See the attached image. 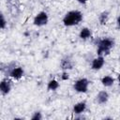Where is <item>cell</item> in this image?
Here are the masks:
<instances>
[{"instance_id":"1","label":"cell","mask_w":120,"mask_h":120,"mask_svg":"<svg viewBox=\"0 0 120 120\" xmlns=\"http://www.w3.org/2000/svg\"><path fill=\"white\" fill-rule=\"evenodd\" d=\"M83 19V15L80 10H70L67 12L63 18V24L67 27L79 24Z\"/></svg>"},{"instance_id":"2","label":"cell","mask_w":120,"mask_h":120,"mask_svg":"<svg viewBox=\"0 0 120 120\" xmlns=\"http://www.w3.org/2000/svg\"><path fill=\"white\" fill-rule=\"evenodd\" d=\"M114 44V39L112 38H103L98 39L97 42V54L102 56L109 54Z\"/></svg>"},{"instance_id":"3","label":"cell","mask_w":120,"mask_h":120,"mask_svg":"<svg viewBox=\"0 0 120 120\" xmlns=\"http://www.w3.org/2000/svg\"><path fill=\"white\" fill-rule=\"evenodd\" d=\"M89 80L86 78H81L79 80H77L74 84H73V88L76 92L78 93H86L88 90V86H89Z\"/></svg>"},{"instance_id":"4","label":"cell","mask_w":120,"mask_h":120,"mask_svg":"<svg viewBox=\"0 0 120 120\" xmlns=\"http://www.w3.org/2000/svg\"><path fill=\"white\" fill-rule=\"evenodd\" d=\"M49 22V16H48V13L45 12V11H40L38 12L35 17H34V20H33V23L34 25L36 26H44L48 23Z\"/></svg>"},{"instance_id":"5","label":"cell","mask_w":120,"mask_h":120,"mask_svg":"<svg viewBox=\"0 0 120 120\" xmlns=\"http://www.w3.org/2000/svg\"><path fill=\"white\" fill-rule=\"evenodd\" d=\"M8 76H10L14 80H20L24 75V70L22 67H16L14 66L8 73Z\"/></svg>"},{"instance_id":"6","label":"cell","mask_w":120,"mask_h":120,"mask_svg":"<svg viewBox=\"0 0 120 120\" xmlns=\"http://www.w3.org/2000/svg\"><path fill=\"white\" fill-rule=\"evenodd\" d=\"M105 64V59L104 56L102 55H98V57L94 58L91 62V69L93 70H99L103 68Z\"/></svg>"},{"instance_id":"7","label":"cell","mask_w":120,"mask_h":120,"mask_svg":"<svg viewBox=\"0 0 120 120\" xmlns=\"http://www.w3.org/2000/svg\"><path fill=\"white\" fill-rule=\"evenodd\" d=\"M109 98H110L109 93L107 91H105V90H101V91H99L98 93V95L96 97V101L99 105H104V104H106L108 102Z\"/></svg>"},{"instance_id":"8","label":"cell","mask_w":120,"mask_h":120,"mask_svg":"<svg viewBox=\"0 0 120 120\" xmlns=\"http://www.w3.org/2000/svg\"><path fill=\"white\" fill-rule=\"evenodd\" d=\"M11 90V82L8 79H3L0 82V91L2 95L6 96L8 95Z\"/></svg>"},{"instance_id":"9","label":"cell","mask_w":120,"mask_h":120,"mask_svg":"<svg viewBox=\"0 0 120 120\" xmlns=\"http://www.w3.org/2000/svg\"><path fill=\"white\" fill-rule=\"evenodd\" d=\"M60 67L63 70H69L73 68V61L69 56H66L64 58H62L61 62H60Z\"/></svg>"},{"instance_id":"10","label":"cell","mask_w":120,"mask_h":120,"mask_svg":"<svg viewBox=\"0 0 120 120\" xmlns=\"http://www.w3.org/2000/svg\"><path fill=\"white\" fill-rule=\"evenodd\" d=\"M86 107H87V105H86V103L84 101H80V102L74 104V106H73V112L75 114H82L86 110Z\"/></svg>"},{"instance_id":"11","label":"cell","mask_w":120,"mask_h":120,"mask_svg":"<svg viewBox=\"0 0 120 120\" xmlns=\"http://www.w3.org/2000/svg\"><path fill=\"white\" fill-rule=\"evenodd\" d=\"M92 37V31L90 28L88 27H82L81 30H80V33H79V38L82 40H86L88 38H90Z\"/></svg>"},{"instance_id":"12","label":"cell","mask_w":120,"mask_h":120,"mask_svg":"<svg viewBox=\"0 0 120 120\" xmlns=\"http://www.w3.org/2000/svg\"><path fill=\"white\" fill-rule=\"evenodd\" d=\"M101 83L105 87H111L114 83V78L110 75H106L101 78Z\"/></svg>"},{"instance_id":"13","label":"cell","mask_w":120,"mask_h":120,"mask_svg":"<svg viewBox=\"0 0 120 120\" xmlns=\"http://www.w3.org/2000/svg\"><path fill=\"white\" fill-rule=\"evenodd\" d=\"M108 20H109V12H108L107 10L102 11V12L98 15V22H99V23H100L101 25H105V24L107 23Z\"/></svg>"},{"instance_id":"14","label":"cell","mask_w":120,"mask_h":120,"mask_svg":"<svg viewBox=\"0 0 120 120\" xmlns=\"http://www.w3.org/2000/svg\"><path fill=\"white\" fill-rule=\"evenodd\" d=\"M58 87H59V82L54 79L50 80L47 84V89L50 91H55L56 89H58Z\"/></svg>"},{"instance_id":"15","label":"cell","mask_w":120,"mask_h":120,"mask_svg":"<svg viewBox=\"0 0 120 120\" xmlns=\"http://www.w3.org/2000/svg\"><path fill=\"white\" fill-rule=\"evenodd\" d=\"M32 120H41L42 119V114L40 112H35L33 113V115L31 116Z\"/></svg>"},{"instance_id":"16","label":"cell","mask_w":120,"mask_h":120,"mask_svg":"<svg viewBox=\"0 0 120 120\" xmlns=\"http://www.w3.org/2000/svg\"><path fill=\"white\" fill-rule=\"evenodd\" d=\"M6 25H7V21H6L5 17H4V15L1 14V21H0V27H1V29H5Z\"/></svg>"},{"instance_id":"17","label":"cell","mask_w":120,"mask_h":120,"mask_svg":"<svg viewBox=\"0 0 120 120\" xmlns=\"http://www.w3.org/2000/svg\"><path fill=\"white\" fill-rule=\"evenodd\" d=\"M61 78H62L63 81H67V80H68V79H69V74L68 73V71L64 70V72H63L62 75H61Z\"/></svg>"},{"instance_id":"18","label":"cell","mask_w":120,"mask_h":120,"mask_svg":"<svg viewBox=\"0 0 120 120\" xmlns=\"http://www.w3.org/2000/svg\"><path fill=\"white\" fill-rule=\"evenodd\" d=\"M78 3H80V4H82V5H84V4H86L87 3V1L88 0H76Z\"/></svg>"},{"instance_id":"19","label":"cell","mask_w":120,"mask_h":120,"mask_svg":"<svg viewBox=\"0 0 120 120\" xmlns=\"http://www.w3.org/2000/svg\"><path fill=\"white\" fill-rule=\"evenodd\" d=\"M116 24H117V27L120 28V16H118L116 19Z\"/></svg>"},{"instance_id":"20","label":"cell","mask_w":120,"mask_h":120,"mask_svg":"<svg viewBox=\"0 0 120 120\" xmlns=\"http://www.w3.org/2000/svg\"><path fill=\"white\" fill-rule=\"evenodd\" d=\"M117 81H118V82L120 83V73H119L118 76H117Z\"/></svg>"}]
</instances>
